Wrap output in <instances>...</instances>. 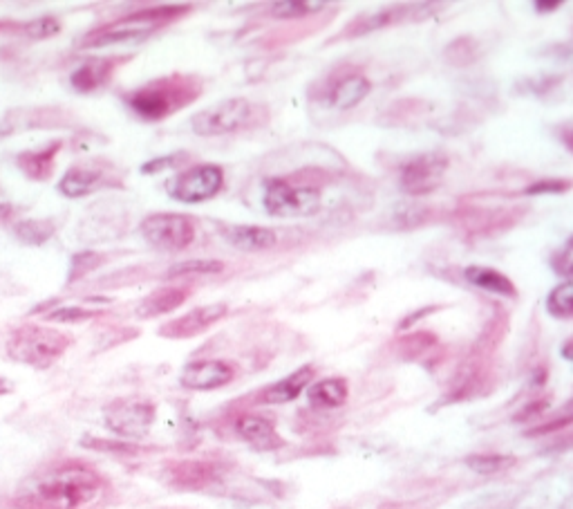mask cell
Segmentation results:
<instances>
[{"label":"cell","mask_w":573,"mask_h":509,"mask_svg":"<svg viewBox=\"0 0 573 509\" xmlns=\"http://www.w3.org/2000/svg\"><path fill=\"white\" fill-rule=\"evenodd\" d=\"M103 480L83 464H65L45 473L16 498L18 509H83L101 496Z\"/></svg>","instance_id":"cell-1"},{"label":"cell","mask_w":573,"mask_h":509,"mask_svg":"<svg viewBox=\"0 0 573 509\" xmlns=\"http://www.w3.org/2000/svg\"><path fill=\"white\" fill-rule=\"evenodd\" d=\"M201 95V82L191 74H168L125 95V104L143 122H161L191 106Z\"/></svg>","instance_id":"cell-2"},{"label":"cell","mask_w":573,"mask_h":509,"mask_svg":"<svg viewBox=\"0 0 573 509\" xmlns=\"http://www.w3.org/2000/svg\"><path fill=\"white\" fill-rule=\"evenodd\" d=\"M72 339L65 332L45 325L25 324L13 328L7 337V355L18 364L45 370L56 364L70 348Z\"/></svg>","instance_id":"cell-3"},{"label":"cell","mask_w":573,"mask_h":509,"mask_svg":"<svg viewBox=\"0 0 573 509\" xmlns=\"http://www.w3.org/2000/svg\"><path fill=\"white\" fill-rule=\"evenodd\" d=\"M267 119L269 110L262 104H253L249 99H227L197 113L191 126L200 137H222L249 131Z\"/></svg>","instance_id":"cell-4"},{"label":"cell","mask_w":573,"mask_h":509,"mask_svg":"<svg viewBox=\"0 0 573 509\" xmlns=\"http://www.w3.org/2000/svg\"><path fill=\"white\" fill-rule=\"evenodd\" d=\"M322 189L298 177H269L264 182V209L273 218H307L321 211Z\"/></svg>","instance_id":"cell-5"},{"label":"cell","mask_w":573,"mask_h":509,"mask_svg":"<svg viewBox=\"0 0 573 509\" xmlns=\"http://www.w3.org/2000/svg\"><path fill=\"white\" fill-rule=\"evenodd\" d=\"M177 14H182V10H177V7H159V10L134 12V14L124 16V19L115 21V23L103 25V28L88 32L81 39V47H101L112 46V43L133 41V39L143 37V34L155 32L157 28L173 21Z\"/></svg>","instance_id":"cell-6"},{"label":"cell","mask_w":573,"mask_h":509,"mask_svg":"<svg viewBox=\"0 0 573 509\" xmlns=\"http://www.w3.org/2000/svg\"><path fill=\"white\" fill-rule=\"evenodd\" d=\"M141 234L152 247L164 252H182L195 240L197 222L186 213H150L143 218Z\"/></svg>","instance_id":"cell-7"},{"label":"cell","mask_w":573,"mask_h":509,"mask_svg":"<svg viewBox=\"0 0 573 509\" xmlns=\"http://www.w3.org/2000/svg\"><path fill=\"white\" fill-rule=\"evenodd\" d=\"M224 186V168L219 164H197L179 173L168 186L170 198L182 204H197L215 198Z\"/></svg>","instance_id":"cell-8"},{"label":"cell","mask_w":573,"mask_h":509,"mask_svg":"<svg viewBox=\"0 0 573 509\" xmlns=\"http://www.w3.org/2000/svg\"><path fill=\"white\" fill-rule=\"evenodd\" d=\"M106 427L119 437H137L148 436L152 422H155V404L137 397H121L110 401L103 410Z\"/></svg>","instance_id":"cell-9"},{"label":"cell","mask_w":573,"mask_h":509,"mask_svg":"<svg viewBox=\"0 0 573 509\" xmlns=\"http://www.w3.org/2000/svg\"><path fill=\"white\" fill-rule=\"evenodd\" d=\"M115 173L110 171L101 160H90V162H79L65 171V176L58 182V191L65 198H83V195L94 194L106 186H115Z\"/></svg>","instance_id":"cell-10"},{"label":"cell","mask_w":573,"mask_h":509,"mask_svg":"<svg viewBox=\"0 0 573 509\" xmlns=\"http://www.w3.org/2000/svg\"><path fill=\"white\" fill-rule=\"evenodd\" d=\"M448 171L446 155H416L401 168V189L410 195H425L437 189Z\"/></svg>","instance_id":"cell-11"},{"label":"cell","mask_w":573,"mask_h":509,"mask_svg":"<svg viewBox=\"0 0 573 509\" xmlns=\"http://www.w3.org/2000/svg\"><path fill=\"white\" fill-rule=\"evenodd\" d=\"M228 306L227 303H209V306H200L188 310L186 315L177 316V319L168 321L166 325H161L159 334L166 339H191L197 334L206 332V330L213 328L218 321H222L227 316Z\"/></svg>","instance_id":"cell-12"},{"label":"cell","mask_w":573,"mask_h":509,"mask_svg":"<svg viewBox=\"0 0 573 509\" xmlns=\"http://www.w3.org/2000/svg\"><path fill=\"white\" fill-rule=\"evenodd\" d=\"M235 379V366L228 364L224 359H200L188 364L182 370V382L184 388H191V391H215V388H222L227 384H231Z\"/></svg>","instance_id":"cell-13"},{"label":"cell","mask_w":573,"mask_h":509,"mask_svg":"<svg viewBox=\"0 0 573 509\" xmlns=\"http://www.w3.org/2000/svg\"><path fill=\"white\" fill-rule=\"evenodd\" d=\"M125 56H101V59L83 61L72 73L70 83L76 92H94L106 86L115 77L119 64H124Z\"/></svg>","instance_id":"cell-14"},{"label":"cell","mask_w":573,"mask_h":509,"mask_svg":"<svg viewBox=\"0 0 573 509\" xmlns=\"http://www.w3.org/2000/svg\"><path fill=\"white\" fill-rule=\"evenodd\" d=\"M235 431L246 444H251L258 451H273L280 449V446L285 444L280 433L276 431V424H273L271 419L262 418V415H240V418L235 419Z\"/></svg>","instance_id":"cell-15"},{"label":"cell","mask_w":573,"mask_h":509,"mask_svg":"<svg viewBox=\"0 0 573 509\" xmlns=\"http://www.w3.org/2000/svg\"><path fill=\"white\" fill-rule=\"evenodd\" d=\"M219 234L231 247L240 249V252H267L278 245V234L269 227L228 225L219 227Z\"/></svg>","instance_id":"cell-16"},{"label":"cell","mask_w":573,"mask_h":509,"mask_svg":"<svg viewBox=\"0 0 573 509\" xmlns=\"http://www.w3.org/2000/svg\"><path fill=\"white\" fill-rule=\"evenodd\" d=\"M61 149H63V140H54L49 142V144L40 146V149L25 151V153H21L16 158V167L21 168L30 180L45 182L52 177Z\"/></svg>","instance_id":"cell-17"},{"label":"cell","mask_w":573,"mask_h":509,"mask_svg":"<svg viewBox=\"0 0 573 509\" xmlns=\"http://www.w3.org/2000/svg\"><path fill=\"white\" fill-rule=\"evenodd\" d=\"M313 373L316 370L312 366H303L295 373H291L289 377L280 379V382L271 384V386L264 388L258 395L260 404H286V401H294L295 397H300V393L312 384Z\"/></svg>","instance_id":"cell-18"},{"label":"cell","mask_w":573,"mask_h":509,"mask_svg":"<svg viewBox=\"0 0 573 509\" xmlns=\"http://www.w3.org/2000/svg\"><path fill=\"white\" fill-rule=\"evenodd\" d=\"M188 294H191V289L179 288V285H168V288L155 289V292H150L141 303H139L137 316H141V319H152V316L168 315V312L184 306Z\"/></svg>","instance_id":"cell-19"},{"label":"cell","mask_w":573,"mask_h":509,"mask_svg":"<svg viewBox=\"0 0 573 509\" xmlns=\"http://www.w3.org/2000/svg\"><path fill=\"white\" fill-rule=\"evenodd\" d=\"M464 279L468 280L470 285H475V288L486 289V292L500 294V297H509V298L517 297V288H515L513 280H510L506 274H501V272L492 270V267H486V265L466 267Z\"/></svg>","instance_id":"cell-20"},{"label":"cell","mask_w":573,"mask_h":509,"mask_svg":"<svg viewBox=\"0 0 573 509\" xmlns=\"http://www.w3.org/2000/svg\"><path fill=\"white\" fill-rule=\"evenodd\" d=\"M370 91H372L370 79L363 77L361 73H352L347 74V77L340 79V82L334 83V88H331L329 92V99L336 108L349 110L354 108V106L361 104V101L370 95Z\"/></svg>","instance_id":"cell-21"},{"label":"cell","mask_w":573,"mask_h":509,"mask_svg":"<svg viewBox=\"0 0 573 509\" xmlns=\"http://www.w3.org/2000/svg\"><path fill=\"white\" fill-rule=\"evenodd\" d=\"M349 386L343 377H327L307 388V400L318 409H338L347 401Z\"/></svg>","instance_id":"cell-22"},{"label":"cell","mask_w":573,"mask_h":509,"mask_svg":"<svg viewBox=\"0 0 573 509\" xmlns=\"http://www.w3.org/2000/svg\"><path fill=\"white\" fill-rule=\"evenodd\" d=\"M170 478L175 485L186 487V489H200V487L209 485L215 478V469L206 462H197V460H188V462L175 464Z\"/></svg>","instance_id":"cell-23"},{"label":"cell","mask_w":573,"mask_h":509,"mask_svg":"<svg viewBox=\"0 0 573 509\" xmlns=\"http://www.w3.org/2000/svg\"><path fill=\"white\" fill-rule=\"evenodd\" d=\"M56 231L54 220H38V218H31V220H21L13 222V236H16L21 243L25 245H45Z\"/></svg>","instance_id":"cell-24"},{"label":"cell","mask_w":573,"mask_h":509,"mask_svg":"<svg viewBox=\"0 0 573 509\" xmlns=\"http://www.w3.org/2000/svg\"><path fill=\"white\" fill-rule=\"evenodd\" d=\"M466 464H468L475 473L492 476V473H501L506 471V469L513 467L515 458L513 455H501V453H475L466 458Z\"/></svg>","instance_id":"cell-25"},{"label":"cell","mask_w":573,"mask_h":509,"mask_svg":"<svg viewBox=\"0 0 573 509\" xmlns=\"http://www.w3.org/2000/svg\"><path fill=\"white\" fill-rule=\"evenodd\" d=\"M546 310L558 319H571L573 316V283L564 280L546 298Z\"/></svg>","instance_id":"cell-26"},{"label":"cell","mask_w":573,"mask_h":509,"mask_svg":"<svg viewBox=\"0 0 573 509\" xmlns=\"http://www.w3.org/2000/svg\"><path fill=\"white\" fill-rule=\"evenodd\" d=\"M224 272L222 261H186L175 265L168 272L170 279H186V276H210Z\"/></svg>","instance_id":"cell-27"},{"label":"cell","mask_w":573,"mask_h":509,"mask_svg":"<svg viewBox=\"0 0 573 509\" xmlns=\"http://www.w3.org/2000/svg\"><path fill=\"white\" fill-rule=\"evenodd\" d=\"M103 261H106V256L98 252L76 254V256L72 258V270H70V276H67V280H70V283H76L79 279L88 276L90 272H94L97 267H101Z\"/></svg>","instance_id":"cell-28"},{"label":"cell","mask_w":573,"mask_h":509,"mask_svg":"<svg viewBox=\"0 0 573 509\" xmlns=\"http://www.w3.org/2000/svg\"><path fill=\"white\" fill-rule=\"evenodd\" d=\"M322 5L318 3H300V0H291V3H271L269 12L278 19H300V16L312 14V10H321Z\"/></svg>","instance_id":"cell-29"},{"label":"cell","mask_w":573,"mask_h":509,"mask_svg":"<svg viewBox=\"0 0 573 509\" xmlns=\"http://www.w3.org/2000/svg\"><path fill=\"white\" fill-rule=\"evenodd\" d=\"M97 315L98 312L85 310V307H61V310L49 312L45 319H49V321H85V319H92V316H97Z\"/></svg>","instance_id":"cell-30"},{"label":"cell","mask_w":573,"mask_h":509,"mask_svg":"<svg viewBox=\"0 0 573 509\" xmlns=\"http://www.w3.org/2000/svg\"><path fill=\"white\" fill-rule=\"evenodd\" d=\"M58 30H61V25H58L56 19H38V21H34V23L25 25V32L30 34L31 39L54 37Z\"/></svg>","instance_id":"cell-31"},{"label":"cell","mask_w":573,"mask_h":509,"mask_svg":"<svg viewBox=\"0 0 573 509\" xmlns=\"http://www.w3.org/2000/svg\"><path fill=\"white\" fill-rule=\"evenodd\" d=\"M88 446H94V449H101V451H119V453H134L137 446L128 444V442H103V440H88L85 442Z\"/></svg>","instance_id":"cell-32"},{"label":"cell","mask_w":573,"mask_h":509,"mask_svg":"<svg viewBox=\"0 0 573 509\" xmlns=\"http://www.w3.org/2000/svg\"><path fill=\"white\" fill-rule=\"evenodd\" d=\"M16 213H18V209L13 207V204L0 203V225H9V222L16 218Z\"/></svg>","instance_id":"cell-33"},{"label":"cell","mask_w":573,"mask_h":509,"mask_svg":"<svg viewBox=\"0 0 573 509\" xmlns=\"http://www.w3.org/2000/svg\"><path fill=\"white\" fill-rule=\"evenodd\" d=\"M7 393H12V384L4 377H0V395H7Z\"/></svg>","instance_id":"cell-34"}]
</instances>
